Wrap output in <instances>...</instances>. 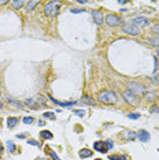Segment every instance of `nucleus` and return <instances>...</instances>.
<instances>
[{
    "mask_svg": "<svg viewBox=\"0 0 159 160\" xmlns=\"http://www.w3.org/2000/svg\"><path fill=\"white\" fill-rule=\"evenodd\" d=\"M97 100L100 103H103V104H115V103L118 101V97H117V94L114 93L113 90H103L99 94Z\"/></svg>",
    "mask_w": 159,
    "mask_h": 160,
    "instance_id": "nucleus-1",
    "label": "nucleus"
},
{
    "mask_svg": "<svg viewBox=\"0 0 159 160\" xmlns=\"http://www.w3.org/2000/svg\"><path fill=\"white\" fill-rule=\"evenodd\" d=\"M104 21L110 27H115L122 23V18L119 17V15H117V14H109V15L104 18Z\"/></svg>",
    "mask_w": 159,
    "mask_h": 160,
    "instance_id": "nucleus-2",
    "label": "nucleus"
},
{
    "mask_svg": "<svg viewBox=\"0 0 159 160\" xmlns=\"http://www.w3.org/2000/svg\"><path fill=\"white\" fill-rule=\"evenodd\" d=\"M127 86H129V90H130V92H132L134 96L144 94L147 92L146 86H143L141 84H137V82H129V84H127Z\"/></svg>",
    "mask_w": 159,
    "mask_h": 160,
    "instance_id": "nucleus-3",
    "label": "nucleus"
},
{
    "mask_svg": "<svg viewBox=\"0 0 159 160\" xmlns=\"http://www.w3.org/2000/svg\"><path fill=\"white\" fill-rule=\"evenodd\" d=\"M58 7H59V3L58 1H50L48 4L44 8V13L46 15H58Z\"/></svg>",
    "mask_w": 159,
    "mask_h": 160,
    "instance_id": "nucleus-4",
    "label": "nucleus"
},
{
    "mask_svg": "<svg viewBox=\"0 0 159 160\" xmlns=\"http://www.w3.org/2000/svg\"><path fill=\"white\" fill-rule=\"evenodd\" d=\"M122 31L123 33H126V34H130V36H139L141 33L140 27L134 26V25H132V23H129V25H123Z\"/></svg>",
    "mask_w": 159,
    "mask_h": 160,
    "instance_id": "nucleus-5",
    "label": "nucleus"
},
{
    "mask_svg": "<svg viewBox=\"0 0 159 160\" xmlns=\"http://www.w3.org/2000/svg\"><path fill=\"white\" fill-rule=\"evenodd\" d=\"M122 97L125 101L129 103V104H132V106H137V104H139V101L136 100V96H134L130 90H125L122 93Z\"/></svg>",
    "mask_w": 159,
    "mask_h": 160,
    "instance_id": "nucleus-6",
    "label": "nucleus"
},
{
    "mask_svg": "<svg viewBox=\"0 0 159 160\" xmlns=\"http://www.w3.org/2000/svg\"><path fill=\"white\" fill-rule=\"evenodd\" d=\"M92 17H93L95 23L96 25H99V26L104 22V17H103V13H102L100 10H93V11H92Z\"/></svg>",
    "mask_w": 159,
    "mask_h": 160,
    "instance_id": "nucleus-7",
    "label": "nucleus"
},
{
    "mask_svg": "<svg viewBox=\"0 0 159 160\" xmlns=\"http://www.w3.org/2000/svg\"><path fill=\"white\" fill-rule=\"evenodd\" d=\"M132 25H134V26H147L148 25V19L144 17H136L132 19Z\"/></svg>",
    "mask_w": 159,
    "mask_h": 160,
    "instance_id": "nucleus-8",
    "label": "nucleus"
},
{
    "mask_svg": "<svg viewBox=\"0 0 159 160\" xmlns=\"http://www.w3.org/2000/svg\"><path fill=\"white\" fill-rule=\"evenodd\" d=\"M93 148H95L97 152H102V153H106V152L109 151L107 147H106V142L104 141H96L93 144Z\"/></svg>",
    "mask_w": 159,
    "mask_h": 160,
    "instance_id": "nucleus-9",
    "label": "nucleus"
},
{
    "mask_svg": "<svg viewBox=\"0 0 159 160\" xmlns=\"http://www.w3.org/2000/svg\"><path fill=\"white\" fill-rule=\"evenodd\" d=\"M137 137H139V140H140L141 142H147V141H150L151 136L147 130H140V131L137 133Z\"/></svg>",
    "mask_w": 159,
    "mask_h": 160,
    "instance_id": "nucleus-10",
    "label": "nucleus"
},
{
    "mask_svg": "<svg viewBox=\"0 0 159 160\" xmlns=\"http://www.w3.org/2000/svg\"><path fill=\"white\" fill-rule=\"evenodd\" d=\"M25 104L29 107H32L33 110H39V108H40V103H37L36 99H32V97L26 99V100H25Z\"/></svg>",
    "mask_w": 159,
    "mask_h": 160,
    "instance_id": "nucleus-11",
    "label": "nucleus"
},
{
    "mask_svg": "<svg viewBox=\"0 0 159 160\" xmlns=\"http://www.w3.org/2000/svg\"><path fill=\"white\" fill-rule=\"evenodd\" d=\"M122 137L125 138V140H127V141H134L137 138V133H134V131H123L122 133Z\"/></svg>",
    "mask_w": 159,
    "mask_h": 160,
    "instance_id": "nucleus-12",
    "label": "nucleus"
},
{
    "mask_svg": "<svg viewBox=\"0 0 159 160\" xmlns=\"http://www.w3.org/2000/svg\"><path fill=\"white\" fill-rule=\"evenodd\" d=\"M6 100H7V101H8L11 106L17 107V108H19V110H22V108H23V104H22V103H19L18 100H15V99L8 97V96H7V97H6Z\"/></svg>",
    "mask_w": 159,
    "mask_h": 160,
    "instance_id": "nucleus-13",
    "label": "nucleus"
},
{
    "mask_svg": "<svg viewBox=\"0 0 159 160\" xmlns=\"http://www.w3.org/2000/svg\"><path fill=\"white\" fill-rule=\"evenodd\" d=\"M48 97L52 100V101L55 103V104H58V106H60V107H71V106H74L76 104V101H70V103H62V101H58L55 97H52V96H48Z\"/></svg>",
    "mask_w": 159,
    "mask_h": 160,
    "instance_id": "nucleus-14",
    "label": "nucleus"
},
{
    "mask_svg": "<svg viewBox=\"0 0 159 160\" xmlns=\"http://www.w3.org/2000/svg\"><path fill=\"white\" fill-rule=\"evenodd\" d=\"M146 41L152 47H158L159 48V37H147Z\"/></svg>",
    "mask_w": 159,
    "mask_h": 160,
    "instance_id": "nucleus-15",
    "label": "nucleus"
},
{
    "mask_svg": "<svg viewBox=\"0 0 159 160\" xmlns=\"http://www.w3.org/2000/svg\"><path fill=\"white\" fill-rule=\"evenodd\" d=\"M92 153H93V152H92L91 149L84 148V149H81V151H80V157H82V159H86V157H91Z\"/></svg>",
    "mask_w": 159,
    "mask_h": 160,
    "instance_id": "nucleus-16",
    "label": "nucleus"
},
{
    "mask_svg": "<svg viewBox=\"0 0 159 160\" xmlns=\"http://www.w3.org/2000/svg\"><path fill=\"white\" fill-rule=\"evenodd\" d=\"M17 124H18V118L11 116V118H8V119H7V126H8L10 129H14Z\"/></svg>",
    "mask_w": 159,
    "mask_h": 160,
    "instance_id": "nucleus-17",
    "label": "nucleus"
},
{
    "mask_svg": "<svg viewBox=\"0 0 159 160\" xmlns=\"http://www.w3.org/2000/svg\"><path fill=\"white\" fill-rule=\"evenodd\" d=\"M40 137H41V138H44V140H51V138L54 137V136H52V133H51V131L43 130V131H40Z\"/></svg>",
    "mask_w": 159,
    "mask_h": 160,
    "instance_id": "nucleus-18",
    "label": "nucleus"
},
{
    "mask_svg": "<svg viewBox=\"0 0 159 160\" xmlns=\"http://www.w3.org/2000/svg\"><path fill=\"white\" fill-rule=\"evenodd\" d=\"M146 97L148 101H154L155 97H156V93L155 92H146Z\"/></svg>",
    "mask_w": 159,
    "mask_h": 160,
    "instance_id": "nucleus-19",
    "label": "nucleus"
},
{
    "mask_svg": "<svg viewBox=\"0 0 159 160\" xmlns=\"http://www.w3.org/2000/svg\"><path fill=\"white\" fill-rule=\"evenodd\" d=\"M23 6H25V1H13V7H14L15 10L22 8Z\"/></svg>",
    "mask_w": 159,
    "mask_h": 160,
    "instance_id": "nucleus-20",
    "label": "nucleus"
},
{
    "mask_svg": "<svg viewBox=\"0 0 159 160\" xmlns=\"http://www.w3.org/2000/svg\"><path fill=\"white\" fill-rule=\"evenodd\" d=\"M110 160H126V156L122 155V156H117V155H110L109 156Z\"/></svg>",
    "mask_w": 159,
    "mask_h": 160,
    "instance_id": "nucleus-21",
    "label": "nucleus"
},
{
    "mask_svg": "<svg viewBox=\"0 0 159 160\" xmlns=\"http://www.w3.org/2000/svg\"><path fill=\"white\" fill-rule=\"evenodd\" d=\"M7 148H8V152H11V153H14V151H15V144H13V141H7Z\"/></svg>",
    "mask_w": 159,
    "mask_h": 160,
    "instance_id": "nucleus-22",
    "label": "nucleus"
},
{
    "mask_svg": "<svg viewBox=\"0 0 159 160\" xmlns=\"http://www.w3.org/2000/svg\"><path fill=\"white\" fill-rule=\"evenodd\" d=\"M37 4H39V1H29L27 3V11H32L34 7H37Z\"/></svg>",
    "mask_w": 159,
    "mask_h": 160,
    "instance_id": "nucleus-23",
    "label": "nucleus"
},
{
    "mask_svg": "<svg viewBox=\"0 0 159 160\" xmlns=\"http://www.w3.org/2000/svg\"><path fill=\"white\" fill-rule=\"evenodd\" d=\"M23 123H26V124H32L33 122H34V119H33L32 116H26V118H23Z\"/></svg>",
    "mask_w": 159,
    "mask_h": 160,
    "instance_id": "nucleus-24",
    "label": "nucleus"
},
{
    "mask_svg": "<svg viewBox=\"0 0 159 160\" xmlns=\"http://www.w3.org/2000/svg\"><path fill=\"white\" fill-rule=\"evenodd\" d=\"M82 101H84V103H86V104H92V106L95 104V101H93L92 99H89V97H88V96H84V97H82Z\"/></svg>",
    "mask_w": 159,
    "mask_h": 160,
    "instance_id": "nucleus-25",
    "label": "nucleus"
},
{
    "mask_svg": "<svg viewBox=\"0 0 159 160\" xmlns=\"http://www.w3.org/2000/svg\"><path fill=\"white\" fill-rule=\"evenodd\" d=\"M44 118H48V119H55V114H54V112H44Z\"/></svg>",
    "mask_w": 159,
    "mask_h": 160,
    "instance_id": "nucleus-26",
    "label": "nucleus"
},
{
    "mask_svg": "<svg viewBox=\"0 0 159 160\" xmlns=\"http://www.w3.org/2000/svg\"><path fill=\"white\" fill-rule=\"evenodd\" d=\"M48 155H50V156H51V157H52V159H54V160H60L59 157L56 156V153H55V152H52V151H51V149H48Z\"/></svg>",
    "mask_w": 159,
    "mask_h": 160,
    "instance_id": "nucleus-27",
    "label": "nucleus"
},
{
    "mask_svg": "<svg viewBox=\"0 0 159 160\" xmlns=\"http://www.w3.org/2000/svg\"><path fill=\"white\" fill-rule=\"evenodd\" d=\"M36 99H37V100H39L40 103H43V104H47V100L44 99V96H41V94H37Z\"/></svg>",
    "mask_w": 159,
    "mask_h": 160,
    "instance_id": "nucleus-28",
    "label": "nucleus"
},
{
    "mask_svg": "<svg viewBox=\"0 0 159 160\" xmlns=\"http://www.w3.org/2000/svg\"><path fill=\"white\" fill-rule=\"evenodd\" d=\"M127 118H129V119H139V118H140V114H129Z\"/></svg>",
    "mask_w": 159,
    "mask_h": 160,
    "instance_id": "nucleus-29",
    "label": "nucleus"
},
{
    "mask_svg": "<svg viewBox=\"0 0 159 160\" xmlns=\"http://www.w3.org/2000/svg\"><path fill=\"white\" fill-rule=\"evenodd\" d=\"M27 144H30V145H36V147H40V142L36 141V140H29Z\"/></svg>",
    "mask_w": 159,
    "mask_h": 160,
    "instance_id": "nucleus-30",
    "label": "nucleus"
},
{
    "mask_svg": "<svg viewBox=\"0 0 159 160\" xmlns=\"http://www.w3.org/2000/svg\"><path fill=\"white\" fill-rule=\"evenodd\" d=\"M154 62H155V67H154V74H155L156 70H158V67H159V62H158V59H156V56L154 58Z\"/></svg>",
    "mask_w": 159,
    "mask_h": 160,
    "instance_id": "nucleus-31",
    "label": "nucleus"
},
{
    "mask_svg": "<svg viewBox=\"0 0 159 160\" xmlns=\"http://www.w3.org/2000/svg\"><path fill=\"white\" fill-rule=\"evenodd\" d=\"M152 30L155 31V34H158V36H159V23L154 25V27H152Z\"/></svg>",
    "mask_w": 159,
    "mask_h": 160,
    "instance_id": "nucleus-32",
    "label": "nucleus"
},
{
    "mask_svg": "<svg viewBox=\"0 0 159 160\" xmlns=\"http://www.w3.org/2000/svg\"><path fill=\"white\" fill-rule=\"evenodd\" d=\"M104 142H106V147H107V149H111V148L114 147L113 141H104Z\"/></svg>",
    "mask_w": 159,
    "mask_h": 160,
    "instance_id": "nucleus-33",
    "label": "nucleus"
},
{
    "mask_svg": "<svg viewBox=\"0 0 159 160\" xmlns=\"http://www.w3.org/2000/svg\"><path fill=\"white\" fill-rule=\"evenodd\" d=\"M73 14H77V13H85V10H78V8H71L70 10Z\"/></svg>",
    "mask_w": 159,
    "mask_h": 160,
    "instance_id": "nucleus-34",
    "label": "nucleus"
},
{
    "mask_svg": "<svg viewBox=\"0 0 159 160\" xmlns=\"http://www.w3.org/2000/svg\"><path fill=\"white\" fill-rule=\"evenodd\" d=\"M76 115H78V116H84V115H85V112L82 111V110H77V111H76Z\"/></svg>",
    "mask_w": 159,
    "mask_h": 160,
    "instance_id": "nucleus-35",
    "label": "nucleus"
},
{
    "mask_svg": "<svg viewBox=\"0 0 159 160\" xmlns=\"http://www.w3.org/2000/svg\"><path fill=\"white\" fill-rule=\"evenodd\" d=\"M159 111V108L156 106H152L151 107V112H158Z\"/></svg>",
    "mask_w": 159,
    "mask_h": 160,
    "instance_id": "nucleus-36",
    "label": "nucleus"
},
{
    "mask_svg": "<svg viewBox=\"0 0 159 160\" xmlns=\"http://www.w3.org/2000/svg\"><path fill=\"white\" fill-rule=\"evenodd\" d=\"M26 137V133L25 134H18V138H25Z\"/></svg>",
    "mask_w": 159,
    "mask_h": 160,
    "instance_id": "nucleus-37",
    "label": "nucleus"
},
{
    "mask_svg": "<svg viewBox=\"0 0 159 160\" xmlns=\"http://www.w3.org/2000/svg\"><path fill=\"white\" fill-rule=\"evenodd\" d=\"M7 3H8V0H3V1L0 0V4H7Z\"/></svg>",
    "mask_w": 159,
    "mask_h": 160,
    "instance_id": "nucleus-38",
    "label": "nucleus"
},
{
    "mask_svg": "<svg viewBox=\"0 0 159 160\" xmlns=\"http://www.w3.org/2000/svg\"><path fill=\"white\" fill-rule=\"evenodd\" d=\"M1 152H3V145L0 144V153H1Z\"/></svg>",
    "mask_w": 159,
    "mask_h": 160,
    "instance_id": "nucleus-39",
    "label": "nucleus"
},
{
    "mask_svg": "<svg viewBox=\"0 0 159 160\" xmlns=\"http://www.w3.org/2000/svg\"><path fill=\"white\" fill-rule=\"evenodd\" d=\"M0 108H3V104H1V101H0Z\"/></svg>",
    "mask_w": 159,
    "mask_h": 160,
    "instance_id": "nucleus-40",
    "label": "nucleus"
},
{
    "mask_svg": "<svg viewBox=\"0 0 159 160\" xmlns=\"http://www.w3.org/2000/svg\"><path fill=\"white\" fill-rule=\"evenodd\" d=\"M156 55H158V56H159V49H158V51H156Z\"/></svg>",
    "mask_w": 159,
    "mask_h": 160,
    "instance_id": "nucleus-41",
    "label": "nucleus"
},
{
    "mask_svg": "<svg viewBox=\"0 0 159 160\" xmlns=\"http://www.w3.org/2000/svg\"><path fill=\"white\" fill-rule=\"evenodd\" d=\"M95 160H102V159H95Z\"/></svg>",
    "mask_w": 159,
    "mask_h": 160,
    "instance_id": "nucleus-42",
    "label": "nucleus"
},
{
    "mask_svg": "<svg viewBox=\"0 0 159 160\" xmlns=\"http://www.w3.org/2000/svg\"><path fill=\"white\" fill-rule=\"evenodd\" d=\"M0 124H1V122H0Z\"/></svg>",
    "mask_w": 159,
    "mask_h": 160,
    "instance_id": "nucleus-43",
    "label": "nucleus"
}]
</instances>
